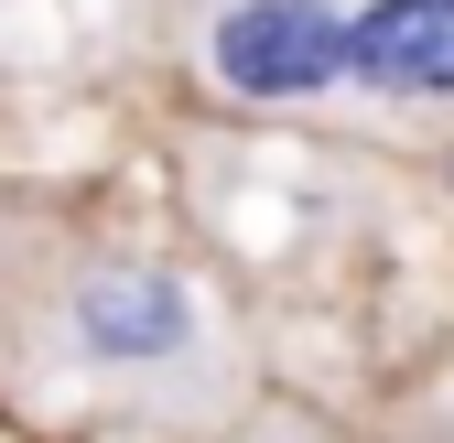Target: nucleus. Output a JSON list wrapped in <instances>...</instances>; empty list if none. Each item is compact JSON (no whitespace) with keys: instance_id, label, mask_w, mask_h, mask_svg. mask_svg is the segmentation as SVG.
Returning <instances> with one entry per match:
<instances>
[{"instance_id":"nucleus-1","label":"nucleus","mask_w":454,"mask_h":443,"mask_svg":"<svg viewBox=\"0 0 454 443\" xmlns=\"http://www.w3.org/2000/svg\"><path fill=\"white\" fill-rule=\"evenodd\" d=\"M206 54L239 97H314L347 76V22H335V0H239L206 33Z\"/></svg>"},{"instance_id":"nucleus-2","label":"nucleus","mask_w":454,"mask_h":443,"mask_svg":"<svg viewBox=\"0 0 454 443\" xmlns=\"http://www.w3.org/2000/svg\"><path fill=\"white\" fill-rule=\"evenodd\" d=\"M76 346L87 357H108V368H130V357H174L184 336H195V303H184V282L174 270H141V260H120V270H87L76 282Z\"/></svg>"},{"instance_id":"nucleus-3","label":"nucleus","mask_w":454,"mask_h":443,"mask_svg":"<svg viewBox=\"0 0 454 443\" xmlns=\"http://www.w3.org/2000/svg\"><path fill=\"white\" fill-rule=\"evenodd\" d=\"M347 76L379 97H454V0H368L347 22Z\"/></svg>"}]
</instances>
